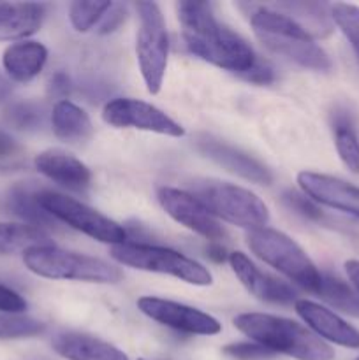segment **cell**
Here are the masks:
<instances>
[{"mask_svg":"<svg viewBox=\"0 0 359 360\" xmlns=\"http://www.w3.org/2000/svg\"><path fill=\"white\" fill-rule=\"evenodd\" d=\"M176 14L187 48L204 62L245 76L259 60L241 35L215 18L210 4L178 2Z\"/></svg>","mask_w":359,"mask_h":360,"instance_id":"cell-1","label":"cell"},{"mask_svg":"<svg viewBox=\"0 0 359 360\" xmlns=\"http://www.w3.org/2000/svg\"><path fill=\"white\" fill-rule=\"evenodd\" d=\"M243 6L248 7V20L253 34L267 51L303 69L319 70V72L331 70L333 62L329 55L292 18L275 9L273 6H256V4H243Z\"/></svg>","mask_w":359,"mask_h":360,"instance_id":"cell-2","label":"cell"},{"mask_svg":"<svg viewBox=\"0 0 359 360\" xmlns=\"http://www.w3.org/2000/svg\"><path fill=\"white\" fill-rule=\"evenodd\" d=\"M234 327L250 341L263 345L275 355L282 354L296 360H333L334 352L326 341L294 320L270 313H241Z\"/></svg>","mask_w":359,"mask_h":360,"instance_id":"cell-3","label":"cell"},{"mask_svg":"<svg viewBox=\"0 0 359 360\" xmlns=\"http://www.w3.org/2000/svg\"><path fill=\"white\" fill-rule=\"evenodd\" d=\"M23 264L35 276L83 283H118L122 273L106 260L67 252L55 245L35 246L23 253Z\"/></svg>","mask_w":359,"mask_h":360,"instance_id":"cell-4","label":"cell"},{"mask_svg":"<svg viewBox=\"0 0 359 360\" xmlns=\"http://www.w3.org/2000/svg\"><path fill=\"white\" fill-rule=\"evenodd\" d=\"M246 245L257 259L275 267L305 290L317 294L322 273L294 239L277 229L263 227L248 232Z\"/></svg>","mask_w":359,"mask_h":360,"instance_id":"cell-5","label":"cell"},{"mask_svg":"<svg viewBox=\"0 0 359 360\" xmlns=\"http://www.w3.org/2000/svg\"><path fill=\"white\" fill-rule=\"evenodd\" d=\"M215 218L238 225L248 231L266 227L270 221V210L259 195L243 186L224 181L194 183V193Z\"/></svg>","mask_w":359,"mask_h":360,"instance_id":"cell-6","label":"cell"},{"mask_svg":"<svg viewBox=\"0 0 359 360\" xmlns=\"http://www.w3.org/2000/svg\"><path fill=\"white\" fill-rule=\"evenodd\" d=\"M111 259L122 266L146 273L165 274L196 287H210L213 283V276L208 267L171 248L143 243H122L111 246Z\"/></svg>","mask_w":359,"mask_h":360,"instance_id":"cell-7","label":"cell"},{"mask_svg":"<svg viewBox=\"0 0 359 360\" xmlns=\"http://www.w3.org/2000/svg\"><path fill=\"white\" fill-rule=\"evenodd\" d=\"M139 28L136 53L148 94L157 95L164 83L169 58V37L164 14L157 2H137Z\"/></svg>","mask_w":359,"mask_h":360,"instance_id":"cell-8","label":"cell"},{"mask_svg":"<svg viewBox=\"0 0 359 360\" xmlns=\"http://www.w3.org/2000/svg\"><path fill=\"white\" fill-rule=\"evenodd\" d=\"M37 200L49 217L95 241L108 243L111 246L127 243V232L122 225L73 197L51 190H42L37 192Z\"/></svg>","mask_w":359,"mask_h":360,"instance_id":"cell-9","label":"cell"},{"mask_svg":"<svg viewBox=\"0 0 359 360\" xmlns=\"http://www.w3.org/2000/svg\"><path fill=\"white\" fill-rule=\"evenodd\" d=\"M102 120L116 129H137L169 137H183L185 129L165 115L162 109L137 101V98H115L102 109Z\"/></svg>","mask_w":359,"mask_h":360,"instance_id":"cell-10","label":"cell"},{"mask_svg":"<svg viewBox=\"0 0 359 360\" xmlns=\"http://www.w3.org/2000/svg\"><path fill=\"white\" fill-rule=\"evenodd\" d=\"M137 308L153 322L183 334L215 336L222 330V323L215 316L192 308V306L182 304V302L144 295V297L137 299Z\"/></svg>","mask_w":359,"mask_h":360,"instance_id":"cell-11","label":"cell"},{"mask_svg":"<svg viewBox=\"0 0 359 360\" xmlns=\"http://www.w3.org/2000/svg\"><path fill=\"white\" fill-rule=\"evenodd\" d=\"M157 199L162 210L189 231L203 236L208 241L218 243L225 238V231L217 218L204 207V204L185 190L172 188V186H160L157 192Z\"/></svg>","mask_w":359,"mask_h":360,"instance_id":"cell-12","label":"cell"},{"mask_svg":"<svg viewBox=\"0 0 359 360\" xmlns=\"http://www.w3.org/2000/svg\"><path fill=\"white\" fill-rule=\"evenodd\" d=\"M298 185L313 202L359 218V186L313 171L299 172Z\"/></svg>","mask_w":359,"mask_h":360,"instance_id":"cell-13","label":"cell"},{"mask_svg":"<svg viewBox=\"0 0 359 360\" xmlns=\"http://www.w3.org/2000/svg\"><path fill=\"white\" fill-rule=\"evenodd\" d=\"M294 308L299 319L322 341H329L345 348H355V350L359 348V330L326 306H320L319 302L308 299H298Z\"/></svg>","mask_w":359,"mask_h":360,"instance_id":"cell-14","label":"cell"},{"mask_svg":"<svg viewBox=\"0 0 359 360\" xmlns=\"http://www.w3.org/2000/svg\"><path fill=\"white\" fill-rule=\"evenodd\" d=\"M227 260L232 273L253 297L266 302H277V304H285V302L292 301L296 302V294L289 285L263 273L245 253L232 252L229 253Z\"/></svg>","mask_w":359,"mask_h":360,"instance_id":"cell-15","label":"cell"},{"mask_svg":"<svg viewBox=\"0 0 359 360\" xmlns=\"http://www.w3.org/2000/svg\"><path fill=\"white\" fill-rule=\"evenodd\" d=\"M197 150L231 171L232 174L241 176L243 179H248L257 185H271L273 181L271 172L260 162L213 137H203L197 141Z\"/></svg>","mask_w":359,"mask_h":360,"instance_id":"cell-16","label":"cell"},{"mask_svg":"<svg viewBox=\"0 0 359 360\" xmlns=\"http://www.w3.org/2000/svg\"><path fill=\"white\" fill-rule=\"evenodd\" d=\"M51 347L65 360H129L115 345L81 333L56 334Z\"/></svg>","mask_w":359,"mask_h":360,"instance_id":"cell-17","label":"cell"},{"mask_svg":"<svg viewBox=\"0 0 359 360\" xmlns=\"http://www.w3.org/2000/svg\"><path fill=\"white\" fill-rule=\"evenodd\" d=\"M34 165L42 176L58 185L67 186V188L81 190L90 185V169L81 160L63 153V151H42L34 158Z\"/></svg>","mask_w":359,"mask_h":360,"instance_id":"cell-18","label":"cell"},{"mask_svg":"<svg viewBox=\"0 0 359 360\" xmlns=\"http://www.w3.org/2000/svg\"><path fill=\"white\" fill-rule=\"evenodd\" d=\"M48 62V48L37 41H18L2 55V65L7 76L16 83H28L41 74Z\"/></svg>","mask_w":359,"mask_h":360,"instance_id":"cell-19","label":"cell"},{"mask_svg":"<svg viewBox=\"0 0 359 360\" xmlns=\"http://www.w3.org/2000/svg\"><path fill=\"white\" fill-rule=\"evenodd\" d=\"M44 6L32 2H0V41H25L41 28Z\"/></svg>","mask_w":359,"mask_h":360,"instance_id":"cell-20","label":"cell"},{"mask_svg":"<svg viewBox=\"0 0 359 360\" xmlns=\"http://www.w3.org/2000/svg\"><path fill=\"white\" fill-rule=\"evenodd\" d=\"M51 127L55 136L65 143H81L94 132L87 111L70 101L56 102L51 112Z\"/></svg>","mask_w":359,"mask_h":360,"instance_id":"cell-21","label":"cell"},{"mask_svg":"<svg viewBox=\"0 0 359 360\" xmlns=\"http://www.w3.org/2000/svg\"><path fill=\"white\" fill-rule=\"evenodd\" d=\"M275 9L282 11L289 18L296 21L301 28H305L310 35H329L333 30V18H331V6L326 4H308V2H287L277 4Z\"/></svg>","mask_w":359,"mask_h":360,"instance_id":"cell-22","label":"cell"},{"mask_svg":"<svg viewBox=\"0 0 359 360\" xmlns=\"http://www.w3.org/2000/svg\"><path fill=\"white\" fill-rule=\"evenodd\" d=\"M53 245L42 229L28 224H6L0 221V255L25 253L35 246Z\"/></svg>","mask_w":359,"mask_h":360,"instance_id":"cell-23","label":"cell"},{"mask_svg":"<svg viewBox=\"0 0 359 360\" xmlns=\"http://www.w3.org/2000/svg\"><path fill=\"white\" fill-rule=\"evenodd\" d=\"M7 207L11 210V213L27 220V224L34 225V227H53L55 224V218L49 217L39 204L37 192H32L23 186H18L9 193Z\"/></svg>","mask_w":359,"mask_h":360,"instance_id":"cell-24","label":"cell"},{"mask_svg":"<svg viewBox=\"0 0 359 360\" xmlns=\"http://www.w3.org/2000/svg\"><path fill=\"white\" fill-rule=\"evenodd\" d=\"M317 295L338 311L359 319V294L352 290L340 278L322 274V281H320Z\"/></svg>","mask_w":359,"mask_h":360,"instance_id":"cell-25","label":"cell"},{"mask_svg":"<svg viewBox=\"0 0 359 360\" xmlns=\"http://www.w3.org/2000/svg\"><path fill=\"white\" fill-rule=\"evenodd\" d=\"M333 132L340 160L352 174H359V139L351 120L345 115H338L333 123Z\"/></svg>","mask_w":359,"mask_h":360,"instance_id":"cell-26","label":"cell"},{"mask_svg":"<svg viewBox=\"0 0 359 360\" xmlns=\"http://www.w3.org/2000/svg\"><path fill=\"white\" fill-rule=\"evenodd\" d=\"M111 6L113 2H109V0H92V2L77 0V2L70 4L69 20L77 32H88L95 25L101 23V20L111 9Z\"/></svg>","mask_w":359,"mask_h":360,"instance_id":"cell-27","label":"cell"},{"mask_svg":"<svg viewBox=\"0 0 359 360\" xmlns=\"http://www.w3.org/2000/svg\"><path fill=\"white\" fill-rule=\"evenodd\" d=\"M46 326L27 315L0 313V340H21L44 333Z\"/></svg>","mask_w":359,"mask_h":360,"instance_id":"cell-28","label":"cell"},{"mask_svg":"<svg viewBox=\"0 0 359 360\" xmlns=\"http://www.w3.org/2000/svg\"><path fill=\"white\" fill-rule=\"evenodd\" d=\"M331 18L336 27L344 32L348 44L359 60V7L354 4L338 2L331 6Z\"/></svg>","mask_w":359,"mask_h":360,"instance_id":"cell-29","label":"cell"},{"mask_svg":"<svg viewBox=\"0 0 359 360\" xmlns=\"http://www.w3.org/2000/svg\"><path fill=\"white\" fill-rule=\"evenodd\" d=\"M6 122L14 129H34L41 120L37 109L30 104H14L6 111Z\"/></svg>","mask_w":359,"mask_h":360,"instance_id":"cell-30","label":"cell"},{"mask_svg":"<svg viewBox=\"0 0 359 360\" xmlns=\"http://www.w3.org/2000/svg\"><path fill=\"white\" fill-rule=\"evenodd\" d=\"M224 354L236 360H263L273 357V352L264 348L263 345L253 343V341H241V343H232L224 348Z\"/></svg>","mask_w":359,"mask_h":360,"instance_id":"cell-31","label":"cell"},{"mask_svg":"<svg viewBox=\"0 0 359 360\" xmlns=\"http://www.w3.org/2000/svg\"><path fill=\"white\" fill-rule=\"evenodd\" d=\"M284 200L287 202V206L291 210H294L296 213L303 214V217L308 218H320L322 217V211L317 206V202H313L310 197H306L305 193L298 192H287L284 193Z\"/></svg>","mask_w":359,"mask_h":360,"instance_id":"cell-32","label":"cell"},{"mask_svg":"<svg viewBox=\"0 0 359 360\" xmlns=\"http://www.w3.org/2000/svg\"><path fill=\"white\" fill-rule=\"evenodd\" d=\"M25 309H27V301L16 290L0 283V313L23 315Z\"/></svg>","mask_w":359,"mask_h":360,"instance_id":"cell-33","label":"cell"},{"mask_svg":"<svg viewBox=\"0 0 359 360\" xmlns=\"http://www.w3.org/2000/svg\"><path fill=\"white\" fill-rule=\"evenodd\" d=\"M125 6H122V4H113L111 9L104 14V18L99 23L97 32L99 34H111V32H115L125 21Z\"/></svg>","mask_w":359,"mask_h":360,"instance_id":"cell-34","label":"cell"},{"mask_svg":"<svg viewBox=\"0 0 359 360\" xmlns=\"http://www.w3.org/2000/svg\"><path fill=\"white\" fill-rule=\"evenodd\" d=\"M243 77H245L246 81H250V83L267 84L271 83L275 77L273 67H271L267 62H260V60H257V63L252 67V70H248Z\"/></svg>","mask_w":359,"mask_h":360,"instance_id":"cell-35","label":"cell"},{"mask_svg":"<svg viewBox=\"0 0 359 360\" xmlns=\"http://www.w3.org/2000/svg\"><path fill=\"white\" fill-rule=\"evenodd\" d=\"M20 151V144H18L9 134L0 130V160H9V158L18 157Z\"/></svg>","mask_w":359,"mask_h":360,"instance_id":"cell-36","label":"cell"},{"mask_svg":"<svg viewBox=\"0 0 359 360\" xmlns=\"http://www.w3.org/2000/svg\"><path fill=\"white\" fill-rule=\"evenodd\" d=\"M345 273H347L348 280H351V283L354 285V288L359 294V260H347L345 262Z\"/></svg>","mask_w":359,"mask_h":360,"instance_id":"cell-37","label":"cell"},{"mask_svg":"<svg viewBox=\"0 0 359 360\" xmlns=\"http://www.w3.org/2000/svg\"><path fill=\"white\" fill-rule=\"evenodd\" d=\"M208 257H210V259H213L215 262H224L225 259H229V255H225V250L222 248L220 245H217V243L208 248Z\"/></svg>","mask_w":359,"mask_h":360,"instance_id":"cell-38","label":"cell"},{"mask_svg":"<svg viewBox=\"0 0 359 360\" xmlns=\"http://www.w3.org/2000/svg\"><path fill=\"white\" fill-rule=\"evenodd\" d=\"M11 83L7 77H4L2 74H0V101H4V98H7L11 95Z\"/></svg>","mask_w":359,"mask_h":360,"instance_id":"cell-39","label":"cell"},{"mask_svg":"<svg viewBox=\"0 0 359 360\" xmlns=\"http://www.w3.org/2000/svg\"><path fill=\"white\" fill-rule=\"evenodd\" d=\"M139 360H144V359H139Z\"/></svg>","mask_w":359,"mask_h":360,"instance_id":"cell-40","label":"cell"},{"mask_svg":"<svg viewBox=\"0 0 359 360\" xmlns=\"http://www.w3.org/2000/svg\"><path fill=\"white\" fill-rule=\"evenodd\" d=\"M355 360H359V359H355Z\"/></svg>","mask_w":359,"mask_h":360,"instance_id":"cell-41","label":"cell"}]
</instances>
